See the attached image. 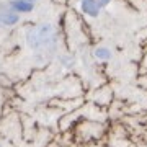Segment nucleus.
<instances>
[{
	"label": "nucleus",
	"instance_id": "4",
	"mask_svg": "<svg viewBox=\"0 0 147 147\" xmlns=\"http://www.w3.org/2000/svg\"><path fill=\"white\" fill-rule=\"evenodd\" d=\"M80 8L85 15L92 16V18L98 16L101 11V5L98 0H80Z\"/></svg>",
	"mask_w": 147,
	"mask_h": 147
},
{
	"label": "nucleus",
	"instance_id": "7",
	"mask_svg": "<svg viewBox=\"0 0 147 147\" xmlns=\"http://www.w3.org/2000/svg\"><path fill=\"white\" fill-rule=\"evenodd\" d=\"M98 2H100L101 8H105V7H108V5H110V3L113 2V0H98Z\"/></svg>",
	"mask_w": 147,
	"mask_h": 147
},
{
	"label": "nucleus",
	"instance_id": "5",
	"mask_svg": "<svg viewBox=\"0 0 147 147\" xmlns=\"http://www.w3.org/2000/svg\"><path fill=\"white\" fill-rule=\"evenodd\" d=\"M93 56H95L96 61H100V62H106V61H110V59L113 57V51H111L108 46H98V47H95Z\"/></svg>",
	"mask_w": 147,
	"mask_h": 147
},
{
	"label": "nucleus",
	"instance_id": "3",
	"mask_svg": "<svg viewBox=\"0 0 147 147\" xmlns=\"http://www.w3.org/2000/svg\"><path fill=\"white\" fill-rule=\"evenodd\" d=\"M7 3H8V8H11L13 11L20 13V15L21 13H31L34 10V5H36L30 0H8Z\"/></svg>",
	"mask_w": 147,
	"mask_h": 147
},
{
	"label": "nucleus",
	"instance_id": "1",
	"mask_svg": "<svg viewBox=\"0 0 147 147\" xmlns=\"http://www.w3.org/2000/svg\"><path fill=\"white\" fill-rule=\"evenodd\" d=\"M57 41V31L54 25L51 23H41V25H36L28 30L26 33V42L28 46L34 49V51H39V49H46L51 44Z\"/></svg>",
	"mask_w": 147,
	"mask_h": 147
},
{
	"label": "nucleus",
	"instance_id": "8",
	"mask_svg": "<svg viewBox=\"0 0 147 147\" xmlns=\"http://www.w3.org/2000/svg\"><path fill=\"white\" fill-rule=\"evenodd\" d=\"M30 2H33V3H36V2H38V0H30Z\"/></svg>",
	"mask_w": 147,
	"mask_h": 147
},
{
	"label": "nucleus",
	"instance_id": "6",
	"mask_svg": "<svg viewBox=\"0 0 147 147\" xmlns=\"http://www.w3.org/2000/svg\"><path fill=\"white\" fill-rule=\"evenodd\" d=\"M61 62H62L65 67H72L74 65V59L70 57V56H62V57H61Z\"/></svg>",
	"mask_w": 147,
	"mask_h": 147
},
{
	"label": "nucleus",
	"instance_id": "2",
	"mask_svg": "<svg viewBox=\"0 0 147 147\" xmlns=\"http://www.w3.org/2000/svg\"><path fill=\"white\" fill-rule=\"evenodd\" d=\"M18 21H20V13L8 8V3H0V25L15 26Z\"/></svg>",
	"mask_w": 147,
	"mask_h": 147
}]
</instances>
